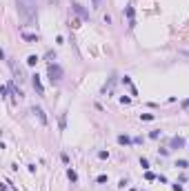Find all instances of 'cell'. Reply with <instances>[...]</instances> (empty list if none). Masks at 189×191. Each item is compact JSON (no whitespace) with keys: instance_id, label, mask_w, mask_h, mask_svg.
<instances>
[{"instance_id":"14","label":"cell","mask_w":189,"mask_h":191,"mask_svg":"<svg viewBox=\"0 0 189 191\" xmlns=\"http://www.w3.org/2000/svg\"><path fill=\"white\" fill-rule=\"evenodd\" d=\"M65 125H67V116L62 114V116H60V129H65Z\"/></svg>"},{"instance_id":"11","label":"cell","mask_w":189,"mask_h":191,"mask_svg":"<svg viewBox=\"0 0 189 191\" xmlns=\"http://www.w3.org/2000/svg\"><path fill=\"white\" fill-rule=\"evenodd\" d=\"M176 167H178V169H187L189 162H187V160H178V162H176Z\"/></svg>"},{"instance_id":"17","label":"cell","mask_w":189,"mask_h":191,"mask_svg":"<svg viewBox=\"0 0 189 191\" xmlns=\"http://www.w3.org/2000/svg\"><path fill=\"white\" fill-rule=\"evenodd\" d=\"M60 160L65 162V165H69V156H67V153H62V156H60Z\"/></svg>"},{"instance_id":"13","label":"cell","mask_w":189,"mask_h":191,"mask_svg":"<svg viewBox=\"0 0 189 191\" xmlns=\"http://www.w3.org/2000/svg\"><path fill=\"white\" fill-rule=\"evenodd\" d=\"M149 138H153V140H156V138H160V129H153V131L149 133Z\"/></svg>"},{"instance_id":"6","label":"cell","mask_w":189,"mask_h":191,"mask_svg":"<svg viewBox=\"0 0 189 191\" xmlns=\"http://www.w3.org/2000/svg\"><path fill=\"white\" fill-rule=\"evenodd\" d=\"M20 36H22V40H27V42H38V40H40L38 33H29V31H22Z\"/></svg>"},{"instance_id":"3","label":"cell","mask_w":189,"mask_h":191,"mask_svg":"<svg viewBox=\"0 0 189 191\" xmlns=\"http://www.w3.org/2000/svg\"><path fill=\"white\" fill-rule=\"evenodd\" d=\"M31 85H33V89H36L38 96H45V87H42V82H40V76L38 74L31 76Z\"/></svg>"},{"instance_id":"5","label":"cell","mask_w":189,"mask_h":191,"mask_svg":"<svg viewBox=\"0 0 189 191\" xmlns=\"http://www.w3.org/2000/svg\"><path fill=\"white\" fill-rule=\"evenodd\" d=\"M31 114H33V116H36V118H38V120H40V122H42V125H47V116H45V111H42V109H40V107H33V109H31Z\"/></svg>"},{"instance_id":"15","label":"cell","mask_w":189,"mask_h":191,"mask_svg":"<svg viewBox=\"0 0 189 191\" xmlns=\"http://www.w3.org/2000/svg\"><path fill=\"white\" fill-rule=\"evenodd\" d=\"M142 120H153V114H140Z\"/></svg>"},{"instance_id":"9","label":"cell","mask_w":189,"mask_h":191,"mask_svg":"<svg viewBox=\"0 0 189 191\" xmlns=\"http://www.w3.org/2000/svg\"><path fill=\"white\" fill-rule=\"evenodd\" d=\"M67 178H69L71 182H76V180H78V173L73 171V169H67Z\"/></svg>"},{"instance_id":"18","label":"cell","mask_w":189,"mask_h":191,"mask_svg":"<svg viewBox=\"0 0 189 191\" xmlns=\"http://www.w3.org/2000/svg\"><path fill=\"white\" fill-rule=\"evenodd\" d=\"M145 178H147V180H156V176H153L151 171H147V173H145Z\"/></svg>"},{"instance_id":"21","label":"cell","mask_w":189,"mask_h":191,"mask_svg":"<svg viewBox=\"0 0 189 191\" xmlns=\"http://www.w3.org/2000/svg\"><path fill=\"white\" fill-rule=\"evenodd\" d=\"M182 109H189V98H187V100H182Z\"/></svg>"},{"instance_id":"16","label":"cell","mask_w":189,"mask_h":191,"mask_svg":"<svg viewBox=\"0 0 189 191\" xmlns=\"http://www.w3.org/2000/svg\"><path fill=\"white\" fill-rule=\"evenodd\" d=\"M98 158H100V160H107V158H109V153H107V151H100Z\"/></svg>"},{"instance_id":"22","label":"cell","mask_w":189,"mask_h":191,"mask_svg":"<svg viewBox=\"0 0 189 191\" xmlns=\"http://www.w3.org/2000/svg\"><path fill=\"white\" fill-rule=\"evenodd\" d=\"M94 7H100V0H94Z\"/></svg>"},{"instance_id":"12","label":"cell","mask_w":189,"mask_h":191,"mask_svg":"<svg viewBox=\"0 0 189 191\" xmlns=\"http://www.w3.org/2000/svg\"><path fill=\"white\" fill-rule=\"evenodd\" d=\"M140 167H142V169H149V160H147V158H140Z\"/></svg>"},{"instance_id":"19","label":"cell","mask_w":189,"mask_h":191,"mask_svg":"<svg viewBox=\"0 0 189 191\" xmlns=\"http://www.w3.org/2000/svg\"><path fill=\"white\" fill-rule=\"evenodd\" d=\"M120 102H122V105H129V102H131V98H127V96H122V98H120Z\"/></svg>"},{"instance_id":"20","label":"cell","mask_w":189,"mask_h":191,"mask_svg":"<svg viewBox=\"0 0 189 191\" xmlns=\"http://www.w3.org/2000/svg\"><path fill=\"white\" fill-rule=\"evenodd\" d=\"M96 180H98V182L102 184V182H107V176H105V173H102V176H98V178H96Z\"/></svg>"},{"instance_id":"1","label":"cell","mask_w":189,"mask_h":191,"mask_svg":"<svg viewBox=\"0 0 189 191\" xmlns=\"http://www.w3.org/2000/svg\"><path fill=\"white\" fill-rule=\"evenodd\" d=\"M18 14L27 22H33L36 20V7H33V2L31 0H18Z\"/></svg>"},{"instance_id":"2","label":"cell","mask_w":189,"mask_h":191,"mask_svg":"<svg viewBox=\"0 0 189 191\" xmlns=\"http://www.w3.org/2000/svg\"><path fill=\"white\" fill-rule=\"evenodd\" d=\"M47 76H49L51 82H60V80H62V67L56 65V62H49V67H47Z\"/></svg>"},{"instance_id":"23","label":"cell","mask_w":189,"mask_h":191,"mask_svg":"<svg viewBox=\"0 0 189 191\" xmlns=\"http://www.w3.org/2000/svg\"><path fill=\"white\" fill-rule=\"evenodd\" d=\"M187 144H189V142H187Z\"/></svg>"},{"instance_id":"10","label":"cell","mask_w":189,"mask_h":191,"mask_svg":"<svg viewBox=\"0 0 189 191\" xmlns=\"http://www.w3.org/2000/svg\"><path fill=\"white\" fill-rule=\"evenodd\" d=\"M118 142H120V144H129V142H134V140L127 138V136H118Z\"/></svg>"},{"instance_id":"7","label":"cell","mask_w":189,"mask_h":191,"mask_svg":"<svg viewBox=\"0 0 189 191\" xmlns=\"http://www.w3.org/2000/svg\"><path fill=\"white\" fill-rule=\"evenodd\" d=\"M71 7H73V11H76V14H80V16H82V18H85V20H89V11H85V7H82V5H78V2H73V5H71Z\"/></svg>"},{"instance_id":"8","label":"cell","mask_w":189,"mask_h":191,"mask_svg":"<svg viewBox=\"0 0 189 191\" xmlns=\"http://www.w3.org/2000/svg\"><path fill=\"white\" fill-rule=\"evenodd\" d=\"M36 62H38V56H36V53H31L29 58H27V65H29V67H36Z\"/></svg>"},{"instance_id":"4","label":"cell","mask_w":189,"mask_h":191,"mask_svg":"<svg viewBox=\"0 0 189 191\" xmlns=\"http://www.w3.org/2000/svg\"><path fill=\"white\" fill-rule=\"evenodd\" d=\"M185 144H187V140L180 138V136H174V138L169 140V147H171V149H182Z\"/></svg>"}]
</instances>
